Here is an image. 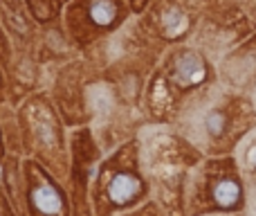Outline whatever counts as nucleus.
<instances>
[{
	"label": "nucleus",
	"mask_w": 256,
	"mask_h": 216,
	"mask_svg": "<svg viewBox=\"0 0 256 216\" xmlns=\"http://www.w3.org/2000/svg\"><path fill=\"white\" fill-rule=\"evenodd\" d=\"M140 187L142 185L137 178L128 176V173H120V176L112 178L110 187H108V194H110V198L115 200V203H128L132 196H137Z\"/></svg>",
	"instance_id": "f03ea898"
},
{
	"label": "nucleus",
	"mask_w": 256,
	"mask_h": 216,
	"mask_svg": "<svg viewBox=\"0 0 256 216\" xmlns=\"http://www.w3.org/2000/svg\"><path fill=\"white\" fill-rule=\"evenodd\" d=\"M207 124H209V128H212V133H220V128H222V115L220 113L209 115Z\"/></svg>",
	"instance_id": "423d86ee"
},
{
	"label": "nucleus",
	"mask_w": 256,
	"mask_h": 216,
	"mask_svg": "<svg viewBox=\"0 0 256 216\" xmlns=\"http://www.w3.org/2000/svg\"><path fill=\"white\" fill-rule=\"evenodd\" d=\"M214 198L218 200V205L222 207H232V205L238 203L240 198V187L234 180H220L214 189Z\"/></svg>",
	"instance_id": "20e7f679"
},
{
	"label": "nucleus",
	"mask_w": 256,
	"mask_h": 216,
	"mask_svg": "<svg viewBox=\"0 0 256 216\" xmlns=\"http://www.w3.org/2000/svg\"><path fill=\"white\" fill-rule=\"evenodd\" d=\"M90 16L99 25H110L117 16V7L112 0H92L90 5Z\"/></svg>",
	"instance_id": "39448f33"
},
{
	"label": "nucleus",
	"mask_w": 256,
	"mask_h": 216,
	"mask_svg": "<svg viewBox=\"0 0 256 216\" xmlns=\"http://www.w3.org/2000/svg\"><path fill=\"white\" fill-rule=\"evenodd\" d=\"M178 79L182 81L184 86H194V84H200L204 79V66L196 54H184V57L178 61Z\"/></svg>",
	"instance_id": "f257e3e1"
},
{
	"label": "nucleus",
	"mask_w": 256,
	"mask_h": 216,
	"mask_svg": "<svg viewBox=\"0 0 256 216\" xmlns=\"http://www.w3.org/2000/svg\"><path fill=\"white\" fill-rule=\"evenodd\" d=\"M36 209H40L43 214H56L61 209V196L56 194V189H52V185H40L32 194Z\"/></svg>",
	"instance_id": "7ed1b4c3"
},
{
	"label": "nucleus",
	"mask_w": 256,
	"mask_h": 216,
	"mask_svg": "<svg viewBox=\"0 0 256 216\" xmlns=\"http://www.w3.org/2000/svg\"><path fill=\"white\" fill-rule=\"evenodd\" d=\"M248 162H250V164H252V167L256 169V144H254L252 149L248 151Z\"/></svg>",
	"instance_id": "0eeeda50"
}]
</instances>
